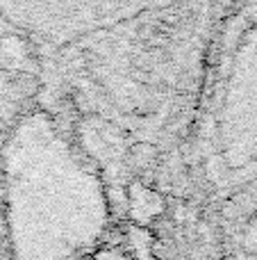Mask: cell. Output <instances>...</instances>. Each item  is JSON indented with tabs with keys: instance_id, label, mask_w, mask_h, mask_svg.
I'll list each match as a JSON object with an SVG mask.
<instances>
[{
	"instance_id": "6da1fadb",
	"label": "cell",
	"mask_w": 257,
	"mask_h": 260,
	"mask_svg": "<svg viewBox=\"0 0 257 260\" xmlns=\"http://www.w3.org/2000/svg\"><path fill=\"white\" fill-rule=\"evenodd\" d=\"M127 160L132 162V167L135 169H146V167H155L159 160V151L157 146H153V144H135V146L130 148V153H127Z\"/></svg>"
},
{
	"instance_id": "7a4b0ae2",
	"label": "cell",
	"mask_w": 257,
	"mask_h": 260,
	"mask_svg": "<svg viewBox=\"0 0 257 260\" xmlns=\"http://www.w3.org/2000/svg\"><path fill=\"white\" fill-rule=\"evenodd\" d=\"M98 260H135L130 253L121 251V249H112V251H103L98 253Z\"/></svg>"
}]
</instances>
